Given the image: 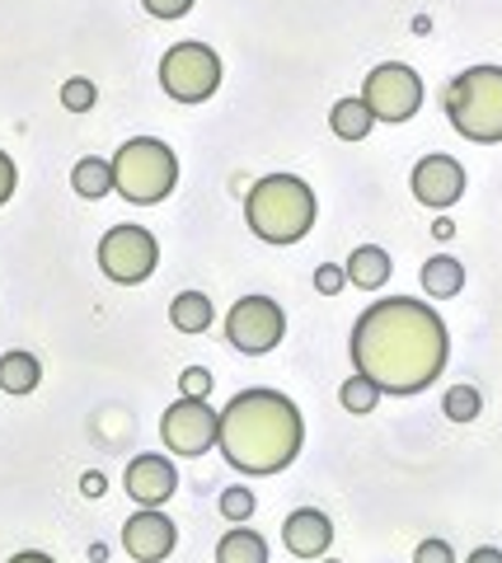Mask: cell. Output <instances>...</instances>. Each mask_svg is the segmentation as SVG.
Wrapping results in <instances>:
<instances>
[{
  "label": "cell",
  "instance_id": "cell-27",
  "mask_svg": "<svg viewBox=\"0 0 502 563\" xmlns=\"http://www.w3.org/2000/svg\"><path fill=\"white\" fill-rule=\"evenodd\" d=\"M343 287H348V273H343L338 263H320L315 268V291L320 296H338Z\"/></svg>",
  "mask_w": 502,
  "mask_h": 563
},
{
  "label": "cell",
  "instance_id": "cell-10",
  "mask_svg": "<svg viewBox=\"0 0 502 563\" xmlns=\"http://www.w3.org/2000/svg\"><path fill=\"white\" fill-rule=\"evenodd\" d=\"M216 432H221V413L207 399L179 395L165 409V418H160V442H165V451H175V455H202V451H212L216 446Z\"/></svg>",
  "mask_w": 502,
  "mask_h": 563
},
{
  "label": "cell",
  "instance_id": "cell-12",
  "mask_svg": "<svg viewBox=\"0 0 502 563\" xmlns=\"http://www.w3.org/2000/svg\"><path fill=\"white\" fill-rule=\"evenodd\" d=\"M409 188L423 207L446 211L465 198V169H460V161H451V155H423V161L413 165Z\"/></svg>",
  "mask_w": 502,
  "mask_h": 563
},
{
  "label": "cell",
  "instance_id": "cell-19",
  "mask_svg": "<svg viewBox=\"0 0 502 563\" xmlns=\"http://www.w3.org/2000/svg\"><path fill=\"white\" fill-rule=\"evenodd\" d=\"M328 128H334L338 141H367L376 128V113L367 109V99H338L334 113H328Z\"/></svg>",
  "mask_w": 502,
  "mask_h": 563
},
{
  "label": "cell",
  "instance_id": "cell-14",
  "mask_svg": "<svg viewBox=\"0 0 502 563\" xmlns=\"http://www.w3.org/2000/svg\"><path fill=\"white\" fill-rule=\"evenodd\" d=\"M282 544L297 559H324L328 544H334V521H328L320 507H297L282 521Z\"/></svg>",
  "mask_w": 502,
  "mask_h": 563
},
{
  "label": "cell",
  "instance_id": "cell-29",
  "mask_svg": "<svg viewBox=\"0 0 502 563\" xmlns=\"http://www.w3.org/2000/svg\"><path fill=\"white\" fill-rule=\"evenodd\" d=\"M413 563H456V550L446 540L432 536V540H423L419 550H413Z\"/></svg>",
  "mask_w": 502,
  "mask_h": 563
},
{
  "label": "cell",
  "instance_id": "cell-35",
  "mask_svg": "<svg viewBox=\"0 0 502 563\" xmlns=\"http://www.w3.org/2000/svg\"><path fill=\"white\" fill-rule=\"evenodd\" d=\"M328 563H338V559H328Z\"/></svg>",
  "mask_w": 502,
  "mask_h": 563
},
{
  "label": "cell",
  "instance_id": "cell-9",
  "mask_svg": "<svg viewBox=\"0 0 502 563\" xmlns=\"http://www.w3.org/2000/svg\"><path fill=\"white\" fill-rule=\"evenodd\" d=\"M282 333H287V314L272 296H239V301L226 310V339L235 352H245V357L272 352L282 343Z\"/></svg>",
  "mask_w": 502,
  "mask_h": 563
},
{
  "label": "cell",
  "instance_id": "cell-34",
  "mask_svg": "<svg viewBox=\"0 0 502 563\" xmlns=\"http://www.w3.org/2000/svg\"><path fill=\"white\" fill-rule=\"evenodd\" d=\"M432 235H437V240H451V235H456V225L446 221V217H437V221H432Z\"/></svg>",
  "mask_w": 502,
  "mask_h": 563
},
{
  "label": "cell",
  "instance_id": "cell-13",
  "mask_svg": "<svg viewBox=\"0 0 502 563\" xmlns=\"http://www.w3.org/2000/svg\"><path fill=\"white\" fill-rule=\"evenodd\" d=\"M123 488L132 493L136 507H165L169 498L179 493V470L169 455H136L127 461V474H123Z\"/></svg>",
  "mask_w": 502,
  "mask_h": 563
},
{
  "label": "cell",
  "instance_id": "cell-25",
  "mask_svg": "<svg viewBox=\"0 0 502 563\" xmlns=\"http://www.w3.org/2000/svg\"><path fill=\"white\" fill-rule=\"evenodd\" d=\"M216 507H221V517L239 526V521H249V517H254V507H258V503H254V488H239V484H235V488L221 493V503H216Z\"/></svg>",
  "mask_w": 502,
  "mask_h": 563
},
{
  "label": "cell",
  "instance_id": "cell-15",
  "mask_svg": "<svg viewBox=\"0 0 502 563\" xmlns=\"http://www.w3.org/2000/svg\"><path fill=\"white\" fill-rule=\"evenodd\" d=\"M343 273H348V282L357 291H380L390 282L394 263H390V254L380 250V244H357V250L348 254V263H343Z\"/></svg>",
  "mask_w": 502,
  "mask_h": 563
},
{
  "label": "cell",
  "instance_id": "cell-17",
  "mask_svg": "<svg viewBox=\"0 0 502 563\" xmlns=\"http://www.w3.org/2000/svg\"><path fill=\"white\" fill-rule=\"evenodd\" d=\"M38 380H43V362L33 357V352L14 347V352L0 357V390L5 395H33L38 390Z\"/></svg>",
  "mask_w": 502,
  "mask_h": 563
},
{
  "label": "cell",
  "instance_id": "cell-22",
  "mask_svg": "<svg viewBox=\"0 0 502 563\" xmlns=\"http://www.w3.org/2000/svg\"><path fill=\"white\" fill-rule=\"evenodd\" d=\"M442 413L451 422H475L483 413V395L475 390V385H451V390L442 395Z\"/></svg>",
  "mask_w": 502,
  "mask_h": 563
},
{
  "label": "cell",
  "instance_id": "cell-24",
  "mask_svg": "<svg viewBox=\"0 0 502 563\" xmlns=\"http://www.w3.org/2000/svg\"><path fill=\"white\" fill-rule=\"evenodd\" d=\"M94 99H99V90H94V80H85V76H71V80L62 85L66 113H90V109H94Z\"/></svg>",
  "mask_w": 502,
  "mask_h": 563
},
{
  "label": "cell",
  "instance_id": "cell-31",
  "mask_svg": "<svg viewBox=\"0 0 502 563\" xmlns=\"http://www.w3.org/2000/svg\"><path fill=\"white\" fill-rule=\"evenodd\" d=\"M103 488H109V479H103L99 470H90V474L80 479V493H85V498H103Z\"/></svg>",
  "mask_w": 502,
  "mask_h": 563
},
{
  "label": "cell",
  "instance_id": "cell-7",
  "mask_svg": "<svg viewBox=\"0 0 502 563\" xmlns=\"http://www.w3.org/2000/svg\"><path fill=\"white\" fill-rule=\"evenodd\" d=\"M99 268L118 287H142L160 268V244H155L146 225H113L99 240Z\"/></svg>",
  "mask_w": 502,
  "mask_h": 563
},
{
  "label": "cell",
  "instance_id": "cell-20",
  "mask_svg": "<svg viewBox=\"0 0 502 563\" xmlns=\"http://www.w3.org/2000/svg\"><path fill=\"white\" fill-rule=\"evenodd\" d=\"M212 320H216V310L202 291H179L175 306H169V324H175L179 333H207Z\"/></svg>",
  "mask_w": 502,
  "mask_h": 563
},
{
  "label": "cell",
  "instance_id": "cell-32",
  "mask_svg": "<svg viewBox=\"0 0 502 563\" xmlns=\"http://www.w3.org/2000/svg\"><path fill=\"white\" fill-rule=\"evenodd\" d=\"M465 563H502V550H493V544H479V550H470V559Z\"/></svg>",
  "mask_w": 502,
  "mask_h": 563
},
{
  "label": "cell",
  "instance_id": "cell-28",
  "mask_svg": "<svg viewBox=\"0 0 502 563\" xmlns=\"http://www.w3.org/2000/svg\"><path fill=\"white\" fill-rule=\"evenodd\" d=\"M142 5H146L150 20H183V14L193 10L198 0H142Z\"/></svg>",
  "mask_w": 502,
  "mask_h": 563
},
{
  "label": "cell",
  "instance_id": "cell-18",
  "mask_svg": "<svg viewBox=\"0 0 502 563\" xmlns=\"http://www.w3.org/2000/svg\"><path fill=\"white\" fill-rule=\"evenodd\" d=\"M216 563H268V540L254 531V526L239 521L235 531L221 536L216 544Z\"/></svg>",
  "mask_w": 502,
  "mask_h": 563
},
{
  "label": "cell",
  "instance_id": "cell-30",
  "mask_svg": "<svg viewBox=\"0 0 502 563\" xmlns=\"http://www.w3.org/2000/svg\"><path fill=\"white\" fill-rule=\"evenodd\" d=\"M14 184H20V169H14V161H10L5 151H0V207L14 198Z\"/></svg>",
  "mask_w": 502,
  "mask_h": 563
},
{
  "label": "cell",
  "instance_id": "cell-1",
  "mask_svg": "<svg viewBox=\"0 0 502 563\" xmlns=\"http://www.w3.org/2000/svg\"><path fill=\"white\" fill-rule=\"evenodd\" d=\"M353 372L380 385V395H423L446 372L451 333L442 314L413 296H386L371 301L353 324Z\"/></svg>",
  "mask_w": 502,
  "mask_h": 563
},
{
  "label": "cell",
  "instance_id": "cell-23",
  "mask_svg": "<svg viewBox=\"0 0 502 563\" xmlns=\"http://www.w3.org/2000/svg\"><path fill=\"white\" fill-rule=\"evenodd\" d=\"M338 399H343V409L348 413H376V404H380V385L376 380H367V376H348L343 380V390H338Z\"/></svg>",
  "mask_w": 502,
  "mask_h": 563
},
{
  "label": "cell",
  "instance_id": "cell-26",
  "mask_svg": "<svg viewBox=\"0 0 502 563\" xmlns=\"http://www.w3.org/2000/svg\"><path fill=\"white\" fill-rule=\"evenodd\" d=\"M179 395L207 399V395H212V372H207V366H188V372L179 376Z\"/></svg>",
  "mask_w": 502,
  "mask_h": 563
},
{
  "label": "cell",
  "instance_id": "cell-5",
  "mask_svg": "<svg viewBox=\"0 0 502 563\" xmlns=\"http://www.w3.org/2000/svg\"><path fill=\"white\" fill-rule=\"evenodd\" d=\"M179 184V161L175 151L165 146L160 136H132L118 146L113 155V188L123 192L127 202L136 207H150V202H165Z\"/></svg>",
  "mask_w": 502,
  "mask_h": 563
},
{
  "label": "cell",
  "instance_id": "cell-21",
  "mask_svg": "<svg viewBox=\"0 0 502 563\" xmlns=\"http://www.w3.org/2000/svg\"><path fill=\"white\" fill-rule=\"evenodd\" d=\"M71 188L80 198H103V192H113V161H99V155H85V161L71 169Z\"/></svg>",
  "mask_w": 502,
  "mask_h": 563
},
{
  "label": "cell",
  "instance_id": "cell-4",
  "mask_svg": "<svg viewBox=\"0 0 502 563\" xmlns=\"http://www.w3.org/2000/svg\"><path fill=\"white\" fill-rule=\"evenodd\" d=\"M446 118L475 146L502 141V66H470L446 85Z\"/></svg>",
  "mask_w": 502,
  "mask_h": 563
},
{
  "label": "cell",
  "instance_id": "cell-33",
  "mask_svg": "<svg viewBox=\"0 0 502 563\" xmlns=\"http://www.w3.org/2000/svg\"><path fill=\"white\" fill-rule=\"evenodd\" d=\"M10 563H57V559H52V554H43V550H20V554H14Z\"/></svg>",
  "mask_w": 502,
  "mask_h": 563
},
{
  "label": "cell",
  "instance_id": "cell-11",
  "mask_svg": "<svg viewBox=\"0 0 502 563\" xmlns=\"http://www.w3.org/2000/svg\"><path fill=\"white\" fill-rule=\"evenodd\" d=\"M179 544V526L169 521L160 507H136L123 521V550L136 563H165Z\"/></svg>",
  "mask_w": 502,
  "mask_h": 563
},
{
  "label": "cell",
  "instance_id": "cell-2",
  "mask_svg": "<svg viewBox=\"0 0 502 563\" xmlns=\"http://www.w3.org/2000/svg\"><path fill=\"white\" fill-rule=\"evenodd\" d=\"M305 446V418L282 390H239L221 409L216 451L239 474H282Z\"/></svg>",
  "mask_w": 502,
  "mask_h": 563
},
{
  "label": "cell",
  "instance_id": "cell-6",
  "mask_svg": "<svg viewBox=\"0 0 502 563\" xmlns=\"http://www.w3.org/2000/svg\"><path fill=\"white\" fill-rule=\"evenodd\" d=\"M221 57L207 43H175L160 57V90L179 103H207L221 90Z\"/></svg>",
  "mask_w": 502,
  "mask_h": 563
},
{
  "label": "cell",
  "instance_id": "cell-8",
  "mask_svg": "<svg viewBox=\"0 0 502 563\" xmlns=\"http://www.w3.org/2000/svg\"><path fill=\"white\" fill-rule=\"evenodd\" d=\"M361 99H367L376 122H409L423 109V76L404 62H380L361 80Z\"/></svg>",
  "mask_w": 502,
  "mask_h": 563
},
{
  "label": "cell",
  "instance_id": "cell-16",
  "mask_svg": "<svg viewBox=\"0 0 502 563\" xmlns=\"http://www.w3.org/2000/svg\"><path fill=\"white\" fill-rule=\"evenodd\" d=\"M419 277H423V291L432 301H451V296H460V287H465V263L451 254H432Z\"/></svg>",
  "mask_w": 502,
  "mask_h": 563
},
{
  "label": "cell",
  "instance_id": "cell-3",
  "mask_svg": "<svg viewBox=\"0 0 502 563\" xmlns=\"http://www.w3.org/2000/svg\"><path fill=\"white\" fill-rule=\"evenodd\" d=\"M315 188L297 174H264L245 198V221L264 244H301L315 225Z\"/></svg>",
  "mask_w": 502,
  "mask_h": 563
}]
</instances>
